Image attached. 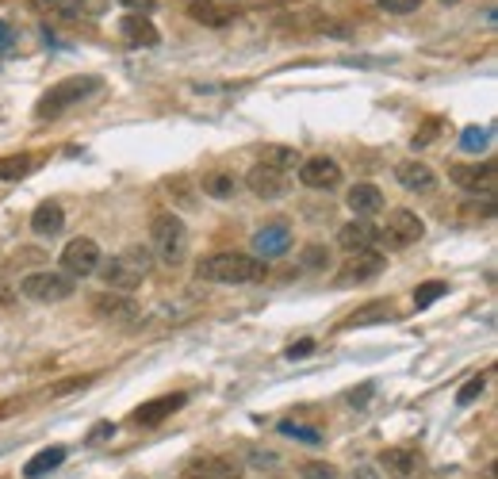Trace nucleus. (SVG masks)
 <instances>
[{
    "mask_svg": "<svg viewBox=\"0 0 498 479\" xmlns=\"http://www.w3.org/2000/svg\"><path fill=\"white\" fill-rule=\"evenodd\" d=\"M200 280H211V284H261L269 276V265L257 261L253 253H238V250H223L203 257L200 268H195Z\"/></svg>",
    "mask_w": 498,
    "mask_h": 479,
    "instance_id": "nucleus-1",
    "label": "nucleus"
},
{
    "mask_svg": "<svg viewBox=\"0 0 498 479\" xmlns=\"http://www.w3.org/2000/svg\"><path fill=\"white\" fill-rule=\"evenodd\" d=\"M149 238H154V250L165 265H184V257H188V227H184L180 215L157 212L149 219Z\"/></svg>",
    "mask_w": 498,
    "mask_h": 479,
    "instance_id": "nucleus-2",
    "label": "nucleus"
},
{
    "mask_svg": "<svg viewBox=\"0 0 498 479\" xmlns=\"http://www.w3.org/2000/svg\"><path fill=\"white\" fill-rule=\"evenodd\" d=\"M96 85H100L96 77H65V81H57L50 92H42V97H39V104H34V115H39V120H57V115L69 112L73 104L92 97Z\"/></svg>",
    "mask_w": 498,
    "mask_h": 479,
    "instance_id": "nucleus-3",
    "label": "nucleus"
},
{
    "mask_svg": "<svg viewBox=\"0 0 498 479\" xmlns=\"http://www.w3.org/2000/svg\"><path fill=\"white\" fill-rule=\"evenodd\" d=\"M19 291L34 303H62L73 296V276L65 273H31L19 280Z\"/></svg>",
    "mask_w": 498,
    "mask_h": 479,
    "instance_id": "nucleus-4",
    "label": "nucleus"
},
{
    "mask_svg": "<svg viewBox=\"0 0 498 479\" xmlns=\"http://www.w3.org/2000/svg\"><path fill=\"white\" fill-rule=\"evenodd\" d=\"M425 235V223L414 212H407V207H399V212H391L387 215V227L379 230V238H384L391 250H407V245L414 242H422Z\"/></svg>",
    "mask_w": 498,
    "mask_h": 479,
    "instance_id": "nucleus-5",
    "label": "nucleus"
},
{
    "mask_svg": "<svg viewBox=\"0 0 498 479\" xmlns=\"http://www.w3.org/2000/svg\"><path fill=\"white\" fill-rule=\"evenodd\" d=\"M100 245L92 242V238H73L62 250V268H65V276H92L100 268Z\"/></svg>",
    "mask_w": 498,
    "mask_h": 479,
    "instance_id": "nucleus-6",
    "label": "nucleus"
},
{
    "mask_svg": "<svg viewBox=\"0 0 498 479\" xmlns=\"http://www.w3.org/2000/svg\"><path fill=\"white\" fill-rule=\"evenodd\" d=\"M384 253H376V250H364V253H349V261H345L338 268V284H368V280H376L379 273H384Z\"/></svg>",
    "mask_w": 498,
    "mask_h": 479,
    "instance_id": "nucleus-7",
    "label": "nucleus"
},
{
    "mask_svg": "<svg viewBox=\"0 0 498 479\" xmlns=\"http://www.w3.org/2000/svg\"><path fill=\"white\" fill-rule=\"evenodd\" d=\"M299 181H303L307 189H315V192H330V189H338L341 184V166L333 158H326V154L307 158V161H299Z\"/></svg>",
    "mask_w": 498,
    "mask_h": 479,
    "instance_id": "nucleus-8",
    "label": "nucleus"
},
{
    "mask_svg": "<svg viewBox=\"0 0 498 479\" xmlns=\"http://www.w3.org/2000/svg\"><path fill=\"white\" fill-rule=\"evenodd\" d=\"M92 314L103 322H134L138 303L126 291H100V296H92Z\"/></svg>",
    "mask_w": 498,
    "mask_h": 479,
    "instance_id": "nucleus-9",
    "label": "nucleus"
},
{
    "mask_svg": "<svg viewBox=\"0 0 498 479\" xmlns=\"http://www.w3.org/2000/svg\"><path fill=\"white\" fill-rule=\"evenodd\" d=\"M184 403H188V395H180V391H177V395H157V399L134 406V411H131V422H134V426H161L165 418L177 414Z\"/></svg>",
    "mask_w": 498,
    "mask_h": 479,
    "instance_id": "nucleus-10",
    "label": "nucleus"
},
{
    "mask_svg": "<svg viewBox=\"0 0 498 479\" xmlns=\"http://www.w3.org/2000/svg\"><path fill=\"white\" fill-rule=\"evenodd\" d=\"M448 177H453L456 189H464L471 196H494V166H453L448 169Z\"/></svg>",
    "mask_w": 498,
    "mask_h": 479,
    "instance_id": "nucleus-11",
    "label": "nucleus"
},
{
    "mask_svg": "<svg viewBox=\"0 0 498 479\" xmlns=\"http://www.w3.org/2000/svg\"><path fill=\"white\" fill-rule=\"evenodd\" d=\"M287 250H292V230H287V223H269L253 235V257L257 261H272V257H280Z\"/></svg>",
    "mask_w": 498,
    "mask_h": 479,
    "instance_id": "nucleus-12",
    "label": "nucleus"
},
{
    "mask_svg": "<svg viewBox=\"0 0 498 479\" xmlns=\"http://www.w3.org/2000/svg\"><path fill=\"white\" fill-rule=\"evenodd\" d=\"M246 189L257 196V200H276V196L287 192V173L272 169V166H261L257 161V166L246 173Z\"/></svg>",
    "mask_w": 498,
    "mask_h": 479,
    "instance_id": "nucleus-13",
    "label": "nucleus"
},
{
    "mask_svg": "<svg viewBox=\"0 0 498 479\" xmlns=\"http://www.w3.org/2000/svg\"><path fill=\"white\" fill-rule=\"evenodd\" d=\"M96 273H100L103 284H108V291H134V288L146 280L131 261H126L123 253H119V257H111V261H100Z\"/></svg>",
    "mask_w": 498,
    "mask_h": 479,
    "instance_id": "nucleus-14",
    "label": "nucleus"
},
{
    "mask_svg": "<svg viewBox=\"0 0 498 479\" xmlns=\"http://www.w3.org/2000/svg\"><path fill=\"white\" fill-rule=\"evenodd\" d=\"M384 468L391 479H418V472L425 468V457H422V449H414V445H399V449H384Z\"/></svg>",
    "mask_w": 498,
    "mask_h": 479,
    "instance_id": "nucleus-15",
    "label": "nucleus"
},
{
    "mask_svg": "<svg viewBox=\"0 0 498 479\" xmlns=\"http://www.w3.org/2000/svg\"><path fill=\"white\" fill-rule=\"evenodd\" d=\"M184 472H188V475H203V479H241V475H246L241 460H234L230 452H215V457H195Z\"/></svg>",
    "mask_w": 498,
    "mask_h": 479,
    "instance_id": "nucleus-16",
    "label": "nucleus"
},
{
    "mask_svg": "<svg viewBox=\"0 0 498 479\" xmlns=\"http://www.w3.org/2000/svg\"><path fill=\"white\" fill-rule=\"evenodd\" d=\"M376 242H379V230L368 223V219H353V223H345L338 230V245L345 253H364V250H372Z\"/></svg>",
    "mask_w": 498,
    "mask_h": 479,
    "instance_id": "nucleus-17",
    "label": "nucleus"
},
{
    "mask_svg": "<svg viewBox=\"0 0 498 479\" xmlns=\"http://www.w3.org/2000/svg\"><path fill=\"white\" fill-rule=\"evenodd\" d=\"M395 181L407 192H433L437 189V173L425 161H399L395 166Z\"/></svg>",
    "mask_w": 498,
    "mask_h": 479,
    "instance_id": "nucleus-18",
    "label": "nucleus"
},
{
    "mask_svg": "<svg viewBox=\"0 0 498 479\" xmlns=\"http://www.w3.org/2000/svg\"><path fill=\"white\" fill-rule=\"evenodd\" d=\"M119 35H123L126 46H138V50H142V46H157L161 42V35H157L154 23H149L146 16H134V12L119 19Z\"/></svg>",
    "mask_w": 498,
    "mask_h": 479,
    "instance_id": "nucleus-19",
    "label": "nucleus"
},
{
    "mask_svg": "<svg viewBox=\"0 0 498 479\" xmlns=\"http://www.w3.org/2000/svg\"><path fill=\"white\" fill-rule=\"evenodd\" d=\"M345 204H349V212L356 219H368V215L384 212V192H379L376 184H353L349 196H345Z\"/></svg>",
    "mask_w": 498,
    "mask_h": 479,
    "instance_id": "nucleus-20",
    "label": "nucleus"
},
{
    "mask_svg": "<svg viewBox=\"0 0 498 479\" xmlns=\"http://www.w3.org/2000/svg\"><path fill=\"white\" fill-rule=\"evenodd\" d=\"M188 16L195 23H203V27H226V23L234 19V8L223 4V0H192Z\"/></svg>",
    "mask_w": 498,
    "mask_h": 479,
    "instance_id": "nucleus-21",
    "label": "nucleus"
},
{
    "mask_svg": "<svg viewBox=\"0 0 498 479\" xmlns=\"http://www.w3.org/2000/svg\"><path fill=\"white\" fill-rule=\"evenodd\" d=\"M387 319H395V303L391 299H372V303H364V307H356L341 326L345 330H356V326H376V322H387Z\"/></svg>",
    "mask_w": 498,
    "mask_h": 479,
    "instance_id": "nucleus-22",
    "label": "nucleus"
},
{
    "mask_svg": "<svg viewBox=\"0 0 498 479\" xmlns=\"http://www.w3.org/2000/svg\"><path fill=\"white\" fill-rule=\"evenodd\" d=\"M62 227H65V215H62V207L57 204H39L34 207V215H31V230L39 238H54V235H62Z\"/></svg>",
    "mask_w": 498,
    "mask_h": 479,
    "instance_id": "nucleus-23",
    "label": "nucleus"
},
{
    "mask_svg": "<svg viewBox=\"0 0 498 479\" xmlns=\"http://www.w3.org/2000/svg\"><path fill=\"white\" fill-rule=\"evenodd\" d=\"M65 457H69V449H65V445H54V449L34 452V457H31L27 464H23V479H42V475H50Z\"/></svg>",
    "mask_w": 498,
    "mask_h": 479,
    "instance_id": "nucleus-24",
    "label": "nucleus"
},
{
    "mask_svg": "<svg viewBox=\"0 0 498 479\" xmlns=\"http://www.w3.org/2000/svg\"><path fill=\"white\" fill-rule=\"evenodd\" d=\"M27 4L46 19H73L80 12V0H27Z\"/></svg>",
    "mask_w": 498,
    "mask_h": 479,
    "instance_id": "nucleus-25",
    "label": "nucleus"
},
{
    "mask_svg": "<svg viewBox=\"0 0 498 479\" xmlns=\"http://www.w3.org/2000/svg\"><path fill=\"white\" fill-rule=\"evenodd\" d=\"M238 192V181L234 173H203V196H215V200H230Z\"/></svg>",
    "mask_w": 498,
    "mask_h": 479,
    "instance_id": "nucleus-26",
    "label": "nucleus"
},
{
    "mask_svg": "<svg viewBox=\"0 0 498 479\" xmlns=\"http://www.w3.org/2000/svg\"><path fill=\"white\" fill-rule=\"evenodd\" d=\"M31 169H34V158L31 154H8V158H0V181H23Z\"/></svg>",
    "mask_w": 498,
    "mask_h": 479,
    "instance_id": "nucleus-27",
    "label": "nucleus"
},
{
    "mask_svg": "<svg viewBox=\"0 0 498 479\" xmlns=\"http://www.w3.org/2000/svg\"><path fill=\"white\" fill-rule=\"evenodd\" d=\"M261 166H272V169H280V173H292L299 166V150H292V146H269V150H264V158H261Z\"/></svg>",
    "mask_w": 498,
    "mask_h": 479,
    "instance_id": "nucleus-28",
    "label": "nucleus"
},
{
    "mask_svg": "<svg viewBox=\"0 0 498 479\" xmlns=\"http://www.w3.org/2000/svg\"><path fill=\"white\" fill-rule=\"evenodd\" d=\"M441 296H448V284L445 280H425V284H418L414 288V307L418 311H425V307H433Z\"/></svg>",
    "mask_w": 498,
    "mask_h": 479,
    "instance_id": "nucleus-29",
    "label": "nucleus"
},
{
    "mask_svg": "<svg viewBox=\"0 0 498 479\" xmlns=\"http://www.w3.org/2000/svg\"><path fill=\"white\" fill-rule=\"evenodd\" d=\"M487 143H491V131H487V127H464V131H460V146H464L468 154H483V150H487Z\"/></svg>",
    "mask_w": 498,
    "mask_h": 479,
    "instance_id": "nucleus-30",
    "label": "nucleus"
},
{
    "mask_svg": "<svg viewBox=\"0 0 498 479\" xmlns=\"http://www.w3.org/2000/svg\"><path fill=\"white\" fill-rule=\"evenodd\" d=\"M441 127H445V120L441 115H430L418 131H414V150H425V146H433V138L441 135Z\"/></svg>",
    "mask_w": 498,
    "mask_h": 479,
    "instance_id": "nucleus-31",
    "label": "nucleus"
},
{
    "mask_svg": "<svg viewBox=\"0 0 498 479\" xmlns=\"http://www.w3.org/2000/svg\"><path fill=\"white\" fill-rule=\"evenodd\" d=\"M299 479H338V468L326 460H303L299 464Z\"/></svg>",
    "mask_w": 498,
    "mask_h": 479,
    "instance_id": "nucleus-32",
    "label": "nucleus"
},
{
    "mask_svg": "<svg viewBox=\"0 0 498 479\" xmlns=\"http://www.w3.org/2000/svg\"><path fill=\"white\" fill-rule=\"evenodd\" d=\"M483 388H487V376L479 372V376H471V380L464 383V388L456 391V403H460V406H471V403H476L479 395H483Z\"/></svg>",
    "mask_w": 498,
    "mask_h": 479,
    "instance_id": "nucleus-33",
    "label": "nucleus"
},
{
    "mask_svg": "<svg viewBox=\"0 0 498 479\" xmlns=\"http://www.w3.org/2000/svg\"><path fill=\"white\" fill-rule=\"evenodd\" d=\"M280 434L295 437V441H307V445H318V441H322L318 429H307V426H295V422H280Z\"/></svg>",
    "mask_w": 498,
    "mask_h": 479,
    "instance_id": "nucleus-34",
    "label": "nucleus"
},
{
    "mask_svg": "<svg viewBox=\"0 0 498 479\" xmlns=\"http://www.w3.org/2000/svg\"><path fill=\"white\" fill-rule=\"evenodd\" d=\"M123 257H126V261H131L142 276H149V265H154V257H149V250H142V245H131V250H123Z\"/></svg>",
    "mask_w": 498,
    "mask_h": 479,
    "instance_id": "nucleus-35",
    "label": "nucleus"
},
{
    "mask_svg": "<svg viewBox=\"0 0 498 479\" xmlns=\"http://www.w3.org/2000/svg\"><path fill=\"white\" fill-rule=\"evenodd\" d=\"M303 265L307 268H326L330 265V250H326V245H307V250H303Z\"/></svg>",
    "mask_w": 498,
    "mask_h": 479,
    "instance_id": "nucleus-36",
    "label": "nucleus"
},
{
    "mask_svg": "<svg viewBox=\"0 0 498 479\" xmlns=\"http://www.w3.org/2000/svg\"><path fill=\"white\" fill-rule=\"evenodd\" d=\"M379 8L391 12V16H407V12L422 8V0H379Z\"/></svg>",
    "mask_w": 498,
    "mask_h": 479,
    "instance_id": "nucleus-37",
    "label": "nucleus"
},
{
    "mask_svg": "<svg viewBox=\"0 0 498 479\" xmlns=\"http://www.w3.org/2000/svg\"><path fill=\"white\" fill-rule=\"evenodd\" d=\"M92 380H96V376H73V380H62V383H57V388H54L50 395L57 399V395H69V391H77V388H88Z\"/></svg>",
    "mask_w": 498,
    "mask_h": 479,
    "instance_id": "nucleus-38",
    "label": "nucleus"
},
{
    "mask_svg": "<svg viewBox=\"0 0 498 479\" xmlns=\"http://www.w3.org/2000/svg\"><path fill=\"white\" fill-rule=\"evenodd\" d=\"M11 46H16V27L8 19H0V54H8Z\"/></svg>",
    "mask_w": 498,
    "mask_h": 479,
    "instance_id": "nucleus-39",
    "label": "nucleus"
},
{
    "mask_svg": "<svg viewBox=\"0 0 498 479\" xmlns=\"http://www.w3.org/2000/svg\"><path fill=\"white\" fill-rule=\"evenodd\" d=\"M310 349H315V342H310V337H303V342H295L292 349H287V360H299V357H307Z\"/></svg>",
    "mask_w": 498,
    "mask_h": 479,
    "instance_id": "nucleus-40",
    "label": "nucleus"
},
{
    "mask_svg": "<svg viewBox=\"0 0 498 479\" xmlns=\"http://www.w3.org/2000/svg\"><path fill=\"white\" fill-rule=\"evenodd\" d=\"M119 4H123V8H131L134 16H138V12H154V0H119Z\"/></svg>",
    "mask_w": 498,
    "mask_h": 479,
    "instance_id": "nucleus-41",
    "label": "nucleus"
},
{
    "mask_svg": "<svg viewBox=\"0 0 498 479\" xmlns=\"http://www.w3.org/2000/svg\"><path fill=\"white\" fill-rule=\"evenodd\" d=\"M349 479H379V475H376L372 464H361V468H353V475H349Z\"/></svg>",
    "mask_w": 498,
    "mask_h": 479,
    "instance_id": "nucleus-42",
    "label": "nucleus"
},
{
    "mask_svg": "<svg viewBox=\"0 0 498 479\" xmlns=\"http://www.w3.org/2000/svg\"><path fill=\"white\" fill-rule=\"evenodd\" d=\"M368 395H372V383H364V388H361V391H349V403H364V399H368Z\"/></svg>",
    "mask_w": 498,
    "mask_h": 479,
    "instance_id": "nucleus-43",
    "label": "nucleus"
},
{
    "mask_svg": "<svg viewBox=\"0 0 498 479\" xmlns=\"http://www.w3.org/2000/svg\"><path fill=\"white\" fill-rule=\"evenodd\" d=\"M111 434V422H103V426H96V429H92V434H88V441H100V437H108Z\"/></svg>",
    "mask_w": 498,
    "mask_h": 479,
    "instance_id": "nucleus-44",
    "label": "nucleus"
},
{
    "mask_svg": "<svg viewBox=\"0 0 498 479\" xmlns=\"http://www.w3.org/2000/svg\"><path fill=\"white\" fill-rule=\"evenodd\" d=\"M11 303V288L4 284V276H0V307H8Z\"/></svg>",
    "mask_w": 498,
    "mask_h": 479,
    "instance_id": "nucleus-45",
    "label": "nucleus"
},
{
    "mask_svg": "<svg viewBox=\"0 0 498 479\" xmlns=\"http://www.w3.org/2000/svg\"><path fill=\"white\" fill-rule=\"evenodd\" d=\"M180 479H203V475H188V472H184V475H180Z\"/></svg>",
    "mask_w": 498,
    "mask_h": 479,
    "instance_id": "nucleus-46",
    "label": "nucleus"
},
{
    "mask_svg": "<svg viewBox=\"0 0 498 479\" xmlns=\"http://www.w3.org/2000/svg\"><path fill=\"white\" fill-rule=\"evenodd\" d=\"M441 4H460V0H441Z\"/></svg>",
    "mask_w": 498,
    "mask_h": 479,
    "instance_id": "nucleus-47",
    "label": "nucleus"
}]
</instances>
